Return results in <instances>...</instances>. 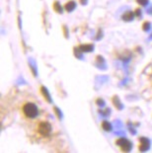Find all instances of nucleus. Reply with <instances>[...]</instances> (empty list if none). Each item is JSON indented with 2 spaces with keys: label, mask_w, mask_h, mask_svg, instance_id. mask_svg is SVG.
<instances>
[{
  "label": "nucleus",
  "mask_w": 152,
  "mask_h": 153,
  "mask_svg": "<svg viewBox=\"0 0 152 153\" xmlns=\"http://www.w3.org/2000/svg\"><path fill=\"white\" fill-rule=\"evenodd\" d=\"M135 1H136V3L139 6H142V7H143V6H146L148 4L149 0H135Z\"/></svg>",
  "instance_id": "obj_11"
},
{
  "label": "nucleus",
  "mask_w": 152,
  "mask_h": 153,
  "mask_svg": "<svg viewBox=\"0 0 152 153\" xmlns=\"http://www.w3.org/2000/svg\"><path fill=\"white\" fill-rule=\"evenodd\" d=\"M34 137L36 139H48L53 133V126L47 120L38 119L34 122Z\"/></svg>",
  "instance_id": "obj_2"
},
{
  "label": "nucleus",
  "mask_w": 152,
  "mask_h": 153,
  "mask_svg": "<svg viewBox=\"0 0 152 153\" xmlns=\"http://www.w3.org/2000/svg\"><path fill=\"white\" fill-rule=\"evenodd\" d=\"M40 93L42 97L44 98V100H46L47 103H51V98H50V92L47 91V89L44 86H40Z\"/></svg>",
  "instance_id": "obj_5"
},
{
  "label": "nucleus",
  "mask_w": 152,
  "mask_h": 153,
  "mask_svg": "<svg viewBox=\"0 0 152 153\" xmlns=\"http://www.w3.org/2000/svg\"><path fill=\"white\" fill-rule=\"evenodd\" d=\"M75 7H76V2L73 1V0H69V1H67L63 6L64 11H66L68 13L72 12L74 9H75Z\"/></svg>",
  "instance_id": "obj_6"
},
{
  "label": "nucleus",
  "mask_w": 152,
  "mask_h": 153,
  "mask_svg": "<svg viewBox=\"0 0 152 153\" xmlns=\"http://www.w3.org/2000/svg\"><path fill=\"white\" fill-rule=\"evenodd\" d=\"M134 17H135L134 13H132L131 11H128L122 15V20H124L125 22H130V21H132V19H133Z\"/></svg>",
  "instance_id": "obj_8"
},
{
  "label": "nucleus",
  "mask_w": 152,
  "mask_h": 153,
  "mask_svg": "<svg viewBox=\"0 0 152 153\" xmlns=\"http://www.w3.org/2000/svg\"><path fill=\"white\" fill-rule=\"evenodd\" d=\"M19 113L27 123L35 122L40 116L39 106L33 101H24L19 107Z\"/></svg>",
  "instance_id": "obj_1"
},
{
  "label": "nucleus",
  "mask_w": 152,
  "mask_h": 153,
  "mask_svg": "<svg viewBox=\"0 0 152 153\" xmlns=\"http://www.w3.org/2000/svg\"><path fill=\"white\" fill-rule=\"evenodd\" d=\"M116 144H117L119 148H121L122 151H129L131 149V142L128 140L127 138H118L116 140Z\"/></svg>",
  "instance_id": "obj_3"
},
{
  "label": "nucleus",
  "mask_w": 152,
  "mask_h": 153,
  "mask_svg": "<svg viewBox=\"0 0 152 153\" xmlns=\"http://www.w3.org/2000/svg\"><path fill=\"white\" fill-rule=\"evenodd\" d=\"M87 0H80V2H81V4H85Z\"/></svg>",
  "instance_id": "obj_14"
},
{
  "label": "nucleus",
  "mask_w": 152,
  "mask_h": 153,
  "mask_svg": "<svg viewBox=\"0 0 152 153\" xmlns=\"http://www.w3.org/2000/svg\"><path fill=\"white\" fill-rule=\"evenodd\" d=\"M150 146V141L148 140V138L140 136L139 137V144H138V149L139 151H146Z\"/></svg>",
  "instance_id": "obj_4"
},
{
  "label": "nucleus",
  "mask_w": 152,
  "mask_h": 153,
  "mask_svg": "<svg viewBox=\"0 0 152 153\" xmlns=\"http://www.w3.org/2000/svg\"><path fill=\"white\" fill-rule=\"evenodd\" d=\"M79 48L82 51H93V45L91 44H90V45H86L85 47H83V45H80Z\"/></svg>",
  "instance_id": "obj_10"
},
{
  "label": "nucleus",
  "mask_w": 152,
  "mask_h": 153,
  "mask_svg": "<svg viewBox=\"0 0 152 153\" xmlns=\"http://www.w3.org/2000/svg\"><path fill=\"white\" fill-rule=\"evenodd\" d=\"M101 126H102L103 131H105L107 132H110L112 131V128H113L112 125L108 122V120H103L102 123H101Z\"/></svg>",
  "instance_id": "obj_9"
},
{
  "label": "nucleus",
  "mask_w": 152,
  "mask_h": 153,
  "mask_svg": "<svg viewBox=\"0 0 152 153\" xmlns=\"http://www.w3.org/2000/svg\"><path fill=\"white\" fill-rule=\"evenodd\" d=\"M134 16H135L136 18H139L140 16H141V10H140V8H139V7L136 8V9L134 10Z\"/></svg>",
  "instance_id": "obj_12"
},
{
  "label": "nucleus",
  "mask_w": 152,
  "mask_h": 153,
  "mask_svg": "<svg viewBox=\"0 0 152 153\" xmlns=\"http://www.w3.org/2000/svg\"><path fill=\"white\" fill-rule=\"evenodd\" d=\"M149 23H147V22H144L143 23V25H142V28H143V31H147L148 30V28H149Z\"/></svg>",
  "instance_id": "obj_13"
},
{
  "label": "nucleus",
  "mask_w": 152,
  "mask_h": 153,
  "mask_svg": "<svg viewBox=\"0 0 152 153\" xmlns=\"http://www.w3.org/2000/svg\"><path fill=\"white\" fill-rule=\"evenodd\" d=\"M53 10L56 13H59V14H62V12L64 11L63 6H61L59 1H57V0H56V1L53 3Z\"/></svg>",
  "instance_id": "obj_7"
}]
</instances>
